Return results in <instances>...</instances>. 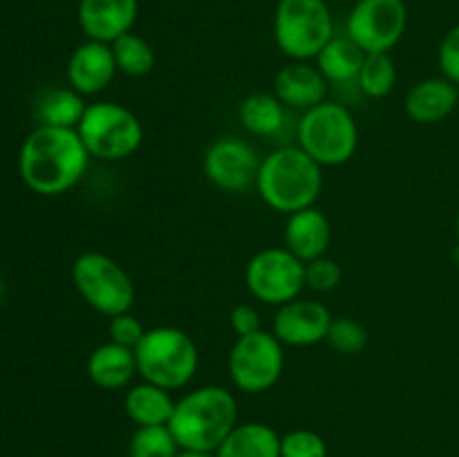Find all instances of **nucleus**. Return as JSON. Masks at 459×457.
<instances>
[{"mask_svg": "<svg viewBox=\"0 0 459 457\" xmlns=\"http://www.w3.org/2000/svg\"><path fill=\"white\" fill-rule=\"evenodd\" d=\"M76 133L90 157L106 161H121L134 155L143 142L142 121L117 101L88 103Z\"/></svg>", "mask_w": 459, "mask_h": 457, "instance_id": "0eeeda50", "label": "nucleus"}, {"mask_svg": "<svg viewBox=\"0 0 459 457\" xmlns=\"http://www.w3.org/2000/svg\"><path fill=\"white\" fill-rule=\"evenodd\" d=\"M206 179L224 193H245L255 186L260 170L258 152L238 137H220L206 148L202 160Z\"/></svg>", "mask_w": 459, "mask_h": 457, "instance_id": "f8f14e48", "label": "nucleus"}, {"mask_svg": "<svg viewBox=\"0 0 459 457\" xmlns=\"http://www.w3.org/2000/svg\"><path fill=\"white\" fill-rule=\"evenodd\" d=\"M281 457H327V444L314 430H290L281 435Z\"/></svg>", "mask_w": 459, "mask_h": 457, "instance_id": "c85d7f7f", "label": "nucleus"}, {"mask_svg": "<svg viewBox=\"0 0 459 457\" xmlns=\"http://www.w3.org/2000/svg\"><path fill=\"white\" fill-rule=\"evenodd\" d=\"M215 457H281V435L263 421H238Z\"/></svg>", "mask_w": 459, "mask_h": 457, "instance_id": "412c9836", "label": "nucleus"}, {"mask_svg": "<svg viewBox=\"0 0 459 457\" xmlns=\"http://www.w3.org/2000/svg\"><path fill=\"white\" fill-rule=\"evenodd\" d=\"M178 457H215V453H200V451H179Z\"/></svg>", "mask_w": 459, "mask_h": 457, "instance_id": "72a5a7b5", "label": "nucleus"}, {"mask_svg": "<svg viewBox=\"0 0 459 457\" xmlns=\"http://www.w3.org/2000/svg\"><path fill=\"white\" fill-rule=\"evenodd\" d=\"M240 124L255 137H273L285 125V106L276 94L255 92L240 103Z\"/></svg>", "mask_w": 459, "mask_h": 457, "instance_id": "5701e85b", "label": "nucleus"}, {"mask_svg": "<svg viewBox=\"0 0 459 457\" xmlns=\"http://www.w3.org/2000/svg\"><path fill=\"white\" fill-rule=\"evenodd\" d=\"M67 83L83 97L103 92L112 83L117 70L112 45L99 43V40H85L67 61Z\"/></svg>", "mask_w": 459, "mask_h": 457, "instance_id": "2eb2a0df", "label": "nucleus"}, {"mask_svg": "<svg viewBox=\"0 0 459 457\" xmlns=\"http://www.w3.org/2000/svg\"><path fill=\"white\" fill-rule=\"evenodd\" d=\"M285 370V345L273 332L238 336L229 352V376L240 392L260 394L272 390Z\"/></svg>", "mask_w": 459, "mask_h": 457, "instance_id": "1a4fd4ad", "label": "nucleus"}, {"mask_svg": "<svg viewBox=\"0 0 459 457\" xmlns=\"http://www.w3.org/2000/svg\"><path fill=\"white\" fill-rule=\"evenodd\" d=\"M238 426L236 394L222 385H202L175 401L169 428L182 451L215 453Z\"/></svg>", "mask_w": 459, "mask_h": 457, "instance_id": "f03ea898", "label": "nucleus"}, {"mask_svg": "<svg viewBox=\"0 0 459 457\" xmlns=\"http://www.w3.org/2000/svg\"><path fill=\"white\" fill-rule=\"evenodd\" d=\"M394 83H397V65L390 52L366 54L357 79L359 90L370 99H384L393 92Z\"/></svg>", "mask_w": 459, "mask_h": 457, "instance_id": "a878e982", "label": "nucleus"}, {"mask_svg": "<svg viewBox=\"0 0 459 457\" xmlns=\"http://www.w3.org/2000/svg\"><path fill=\"white\" fill-rule=\"evenodd\" d=\"M126 415L134 426H169L175 410V399L170 390L143 381L130 385L124 397Z\"/></svg>", "mask_w": 459, "mask_h": 457, "instance_id": "aec40b11", "label": "nucleus"}, {"mask_svg": "<svg viewBox=\"0 0 459 457\" xmlns=\"http://www.w3.org/2000/svg\"><path fill=\"white\" fill-rule=\"evenodd\" d=\"M3 291H4V289H3V282H0V298H3Z\"/></svg>", "mask_w": 459, "mask_h": 457, "instance_id": "c9c22d12", "label": "nucleus"}, {"mask_svg": "<svg viewBox=\"0 0 459 457\" xmlns=\"http://www.w3.org/2000/svg\"><path fill=\"white\" fill-rule=\"evenodd\" d=\"M330 220L316 206L287 215L285 249L291 251L300 263H312V260L323 258L330 249Z\"/></svg>", "mask_w": 459, "mask_h": 457, "instance_id": "f3484780", "label": "nucleus"}, {"mask_svg": "<svg viewBox=\"0 0 459 457\" xmlns=\"http://www.w3.org/2000/svg\"><path fill=\"white\" fill-rule=\"evenodd\" d=\"M90 164L88 148L74 128L39 125L18 157L22 182L39 195H63L81 182Z\"/></svg>", "mask_w": 459, "mask_h": 457, "instance_id": "f257e3e1", "label": "nucleus"}, {"mask_svg": "<svg viewBox=\"0 0 459 457\" xmlns=\"http://www.w3.org/2000/svg\"><path fill=\"white\" fill-rule=\"evenodd\" d=\"M88 103L83 101V94L76 90L67 88H54L48 90L43 97L39 99L36 106V115H39L40 125H54V128H74L81 124L85 115Z\"/></svg>", "mask_w": 459, "mask_h": 457, "instance_id": "b1692460", "label": "nucleus"}, {"mask_svg": "<svg viewBox=\"0 0 459 457\" xmlns=\"http://www.w3.org/2000/svg\"><path fill=\"white\" fill-rule=\"evenodd\" d=\"M255 191L269 209L282 215L309 209L323 191V166L300 146H285L260 161Z\"/></svg>", "mask_w": 459, "mask_h": 457, "instance_id": "7ed1b4c3", "label": "nucleus"}, {"mask_svg": "<svg viewBox=\"0 0 459 457\" xmlns=\"http://www.w3.org/2000/svg\"><path fill=\"white\" fill-rule=\"evenodd\" d=\"M437 63L442 74L459 88V25L451 27L439 43Z\"/></svg>", "mask_w": 459, "mask_h": 457, "instance_id": "2f4dec72", "label": "nucleus"}, {"mask_svg": "<svg viewBox=\"0 0 459 457\" xmlns=\"http://www.w3.org/2000/svg\"><path fill=\"white\" fill-rule=\"evenodd\" d=\"M108 334H110L112 343H119L134 349L139 345V341L143 339V334H146V327L142 325V321L134 314L126 312L110 318V323H108Z\"/></svg>", "mask_w": 459, "mask_h": 457, "instance_id": "7c9ffc66", "label": "nucleus"}, {"mask_svg": "<svg viewBox=\"0 0 459 457\" xmlns=\"http://www.w3.org/2000/svg\"><path fill=\"white\" fill-rule=\"evenodd\" d=\"M245 282L255 300L281 307L303 294L305 263L285 246H267L251 255L245 269Z\"/></svg>", "mask_w": 459, "mask_h": 457, "instance_id": "9d476101", "label": "nucleus"}, {"mask_svg": "<svg viewBox=\"0 0 459 457\" xmlns=\"http://www.w3.org/2000/svg\"><path fill=\"white\" fill-rule=\"evenodd\" d=\"M139 13V0H81L79 27L88 40L112 45L133 31Z\"/></svg>", "mask_w": 459, "mask_h": 457, "instance_id": "4468645a", "label": "nucleus"}, {"mask_svg": "<svg viewBox=\"0 0 459 457\" xmlns=\"http://www.w3.org/2000/svg\"><path fill=\"white\" fill-rule=\"evenodd\" d=\"M112 54H115L117 70L124 72L126 76H134V79L146 76L155 67V49L134 31H128L121 39H117L112 43Z\"/></svg>", "mask_w": 459, "mask_h": 457, "instance_id": "393cba45", "label": "nucleus"}, {"mask_svg": "<svg viewBox=\"0 0 459 457\" xmlns=\"http://www.w3.org/2000/svg\"><path fill=\"white\" fill-rule=\"evenodd\" d=\"M334 36V18L325 0H278L273 39L291 61L316 58Z\"/></svg>", "mask_w": 459, "mask_h": 457, "instance_id": "423d86ee", "label": "nucleus"}, {"mask_svg": "<svg viewBox=\"0 0 459 457\" xmlns=\"http://www.w3.org/2000/svg\"><path fill=\"white\" fill-rule=\"evenodd\" d=\"M325 343L330 345L334 352L343 354V357H354L361 354L368 345V330L359 321L350 316L332 318V325L327 330Z\"/></svg>", "mask_w": 459, "mask_h": 457, "instance_id": "cd10ccee", "label": "nucleus"}, {"mask_svg": "<svg viewBox=\"0 0 459 457\" xmlns=\"http://www.w3.org/2000/svg\"><path fill=\"white\" fill-rule=\"evenodd\" d=\"M72 280L81 298L101 316L126 314L134 305L133 278L101 251H85L72 264Z\"/></svg>", "mask_w": 459, "mask_h": 457, "instance_id": "6e6552de", "label": "nucleus"}, {"mask_svg": "<svg viewBox=\"0 0 459 457\" xmlns=\"http://www.w3.org/2000/svg\"><path fill=\"white\" fill-rule=\"evenodd\" d=\"M332 318L330 309L318 300L296 298L278 307L272 332L282 345L309 348L327 339Z\"/></svg>", "mask_w": 459, "mask_h": 457, "instance_id": "ddd939ff", "label": "nucleus"}, {"mask_svg": "<svg viewBox=\"0 0 459 457\" xmlns=\"http://www.w3.org/2000/svg\"><path fill=\"white\" fill-rule=\"evenodd\" d=\"M88 379L101 390H124L133 384L137 370V357L133 348L119 343H101L88 357Z\"/></svg>", "mask_w": 459, "mask_h": 457, "instance_id": "6ab92c4d", "label": "nucleus"}, {"mask_svg": "<svg viewBox=\"0 0 459 457\" xmlns=\"http://www.w3.org/2000/svg\"><path fill=\"white\" fill-rule=\"evenodd\" d=\"M134 357L142 379L170 392L186 388L200 366L195 341L184 330L170 325L146 330L134 348Z\"/></svg>", "mask_w": 459, "mask_h": 457, "instance_id": "20e7f679", "label": "nucleus"}, {"mask_svg": "<svg viewBox=\"0 0 459 457\" xmlns=\"http://www.w3.org/2000/svg\"><path fill=\"white\" fill-rule=\"evenodd\" d=\"M299 146L323 168L348 164L359 148L357 119L343 103H318L300 116Z\"/></svg>", "mask_w": 459, "mask_h": 457, "instance_id": "39448f33", "label": "nucleus"}, {"mask_svg": "<svg viewBox=\"0 0 459 457\" xmlns=\"http://www.w3.org/2000/svg\"><path fill=\"white\" fill-rule=\"evenodd\" d=\"M273 94L291 110H312L327 101V81L316 65L307 61H291L273 76Z\"/></svg>", "mask_w": 459, "mask_h": 457, "instance_id": "dca6fc26", "label": "nucleus"}, {"mask_svg": "<svg viewBox=\"0 0 459 457\" xmlns=\"http://www.w3.org/2000/svg\"><path fill=\"white\" fill-rule=\"evenodd\" d=\"M229 323H231V330L238 336H249L254 332H260V312L249 303H240L231 309L229 314Z\"/></svg>", "mask_w": 459, "mask_h": 457, "instance_id": "473e14b6", "label": "nucleus"}, {"mask_svg": "<svg viewBox=\"0 0 459 457\" xmlns=\"http://www.w3.org/2000/svg\"><path fill=\"white\" fill-rule=\"evenodd\" d=\"M130 457H178L182 451L169 426H139L130 437Z\"/></svg>", "mask_w": 459, "mask_h": 457, "instance_id": "bb28decb", "label": "nucleus"}, {"mask_svg": "<svg viewBox=\"0 0 459 457\" xmlns=\"http://www.w3.org/2000/svg\"><path fill=\"white\" fill-rule=\"evenodd\" d=\"M455 231H457V240H459V211H457V220H455Z\"/></svg>", "mask_w": 459, "mask_h": 457, "instance_id": "f704fd0d", "label": "nucleus"}, {"mask_svg": "<svg viewBox=\"0 0 459 457\" xmlns=\"http://www.w3.org/2000/svg\"><path fill=\"white\" fill-rule=\"evenodd\" d=\"M408 27L403 0H359L345 22V34L366 54L390 52Z\"/></svg>", "mask_w": 459, "mask_h": 457, "instance_id": "9b49d317", "label": "nucleus"}, {"mask_svg": "<svg viewBox=\"0 0 459 457\" xmlns=\"http://www.w3.org/2000/svg\"><path fill=\"white\" fill-rule=\"evenodd\" d=\"M459 103V88L446 76L417 81L406 94V115L421 125L439 124L455 112Z\"/></svg>", "mask_w": 459, "mask_h": 457, "instance_id": "a211bd4d", "label": "nucleus"}, {"mask_svg": "<svg viewBox=\"0 0 459 457\" xmlns=\"http://www.w3.org/2000/svg\"><path fill=\"white\" fill-rule=\"evenodd\" d=\"M341 278H343V272H341L339 263H334L327 255L305 263V287H309V289L325 294V291L336 289L341 285Z\"/></svg>", "mask_w": 459, "mask_h": 457, "instance_id": "c756f323", "label": "nucleus"}, {"mask_svg": "<svg viewBox=\"0 0 459 457\" xmlns=\"http://www.w3.org/2000/svg\"><path fill=\"white\" fill-rule=\"evenodd\" d=\"M327 83H352L359 79L366 52L348 34L332 36L330 43L314 58Z\"/></svg>", "mask_w": 459, "mask_h": 457, "instance_id": "4be33fe9", "label": "nucleus"}]
</instances>
